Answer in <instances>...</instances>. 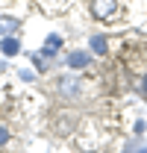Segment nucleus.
<instances>
[{"mask_svg":"<svg viewBox=\"0 0 147 153\" xmlns=\"http://www.w3.org/2000/svg\"><path fill=\"white\" fill-rule=\"evenodd\" d=\"M6 141H9V130H6V127H0V144H6Z\"/></svg>","mask_w":147,"mask_h":153,"instance_id":"1a4fd4ad","label":"nucleus"},{"mask_svg":"<svg viewBox=\"0 0 147 153\" xmlns=\"http://www.w3.org/2000/svg\"><path fill=\"white\" fill-rule=\"evenodd\" d=\"M91 12H94V18L109 21V18L118 15V0H94V3H91Z\"/></svg>","mask_w":147,"mask_h":153,"instance_id":"f257e3e1","label":"nucleus"},{"mask_svg":"<svg viewBox=\"0 0 147 153\" xmlns=\"http://www.w3.org/2000/svg\"><path fill=\"white\" fill-rule=\"evenodd\" d=\"M141 153H147V150H141Z\"/></svg>","mask_w":147,"mask_h":153,"instance_id":"9b49d317","label":"nucleus"},{"mask_svg":"<svg viewBox=\"0 0 147 153\" xmlns=\"http://www.w3.org/2000/svg\"><path fill=\"white\" fill-rule=\"evenodd\" d=\"M0 47H3V53H6V56H15V53H18V41H15V38H3V44H0Z\"/></svg>","mask_w":147,"mask_h":153,"instance_id":"0eeeda50","label":"nucleus"},{"mask_svg":"<svg viewBox=\"0 0 147 153\" xmlns=\"http://www.w3.org/2000/svg\"><path fill=\"white\" fill-rule=\"evenodd\" d=\"M59 47H62V36H47L44 47H41V53H44V56H56Z\"/></svg>","mask_w":147,"mask_h":153,"instance_id":"20e7f679","label":"nucleus"},{"mask_svg":"<svg viewBox=\"0 0 147 153\" xmlns=\"http://www.w3.org/2000/svg\"><path fill=\"white\" fill-rule=\"evenodd\" d=\"M59 91L65 97H76L79 94V79H76V76H65V79L59 82Z\"/></svg>","mask_w":147,"mask_h":153,"instance_id":"7ed1b4c3","label":"nucleus"},{"mask_svg":"<svg viewBox=\"0 0 147 153\" xmlns=\"http://www.w3.org/2000/svg\"><path fill=\"white\" fill-rule=\"evenodd\" d=\"M91 50H94V53H106V38H103V36H94L91 38Z\"/></svg>","mask_w":147,"mask_h":153,"instance_id":"6e6552de","label":"nucleus"},{"mask_svg":"<svg viewBox=\"0 0 147 153\" xmlns=\"http://www.w3.org/2000/svg\"><path fill=\"white\" fill-rule=\"evenodd\" d=\"M141 85H144V91H147V76H144V82H141Z\"/></svg>","mask_w":147,"mask_h":153,"instance_id":"9d476101","label":"nucleus"},{"mask_svg":"<svg viewBox=\"0 0 147 153\" xmlns=\"http://www.w3.org/2000/svg\"><path fill=\"white\" fill-rule=\"evenodd\" d=\"M0 30H3V33H15V30H18V18L0 15Z\"/></svg>","mask_w":147,"mask_h":153,"instance_id":"423d86ee","label":"nucleus"},{"mask_svg":"<svg viewBox=\"0 0 147 153\" xmlns=\"http://www.w3.org/2000/svg\"><path fill=\"white\" fill-rule=\"evenodd\" d=\"M88 53H82V50H74L71 56H68V65H71V68H85V65H88Z\"/></svg>","mask_w":147,"mask_h":153,"instance_id":"39448f33","label":"nucleus"},{"mask_svg":"<svg viewBox=\"0 0 147 153\" xmlns=\"http://www.w3.org/2000/svg\"><path fill=\"white\" fill-rule=\"evenodd\" d=\"M74 121H76V118H74L71 112H59V115H56V133H59V135H68L74 130Z\"/></svg>","mask_w":147,"mask_h":153,"instance_id":"f03ea898","label":"nucleus"}]
</instances>
